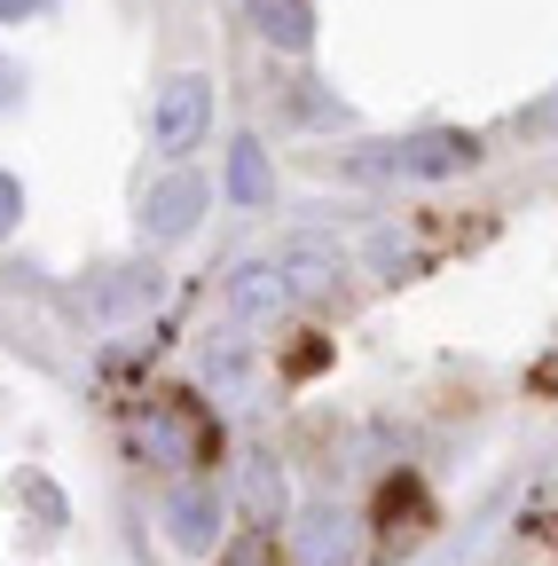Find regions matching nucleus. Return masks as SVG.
<instances>
[{
  "instance_id": "obj_7",
  "label": "nucleus",
  "mask_w": 558,
  "mask_h": 566,
  "mask_svg": "<svg viewBox=\"0 0 558 566\" xmlns=\"http://www.w3.org/2000/svg\"><path fill=\"white\" fill-rule=\"evenodd\" d=\"M229 300H236V315H275V307H292L284 260H244L236 283H229Z\"/></svg>"
},
{
  "instance_id": "obj_10",
  "label": "nucleus",
  "mask_w": 558,
  "mask_h": 566,
  "mask_svg": "<svg viewBox=\"0 0 558 566\" xmlns=\"http://www.w3.org/2000/svg\"><path fill=\"white\" fill-rule=\"evenodd\" d=\"M221 566H284V551H275V527H244L221 543Z\"/></svg>"
},
{
  "instance_id": "obj_11",
  "label": "nucleus",
  "mask_w": 558,
  "mask_h": 566,
  "mask_svg": "<svg viewBox=\"0 0 558 566\" xmlns=\"http://www.w3.org/2000/svg\"><path fill=\"white\" fill-rule=\"evenodd\" d=\"M17 221H24V181H17V174H0V237H9Z\"/></svg>"
},
{
  "instance_id": "obj_12",
  "label": "nucleus",
  "mask_w": 558,
  "mask_h": 566,
  "mask_svg": "<svg viewBox=\"0 0 558 566\" xmlns=\"http://www.w3.org/2000/svg\"><path fill=\"white\" fill-rule=\"evenodd\" d=\"M519 134H558V95L527 103V111H519Z\"/></svg>"
},
{
  "instance_id": "obj_3",
  "label": "nucleus",
  "mask_w": 558,
  "mask_h": 566,
  "mask_svg": "<svg viewBox=\"0 0 558 566\" xmlns=\"http://www.w3.org/2000/svg\"><path fill=\"white\" fill-rule=\"evenodd\" d=\"M370 166H386V174H409V181H449V174H472V166H480V134L433 126V134L386 142V158H370Z\"/></svg>"
},
{
  "instance_id": "obj_1",
  "label": "nucleus",
  "mask_w": 558,
  "mask_h": 566,
  "mask_svg": "<svg viewBox=\"0 0 558 566\" xmlns=\"http://www.w3.org/2000/svg\"><path fill=\"white\" fill-rule=\"evenodd\" d=\"M204 134H213V80H204V71H181V80H166L158 103H150V150L181 166L189 150H204Z\"/></svg>"
},
{
  "instance_id": "obj_9",
  "label": "nucleus",
  "mask_w": 558,
  "mask_h": 566,
  "mask_svg": "<svg viewBox=\"0 0 558 566\" xmlns=\"http://www.w3.org/2000/svg\"><path fill=\"white\" fill-rule=\"evenodd\" d=\"M229 197H236V205H267V150H260L252 134L229 150Z\"/></svg>"
},
{
  "instance_id": "obj_13",
  "label": "nucleus",
  "mask_w": 558,
  "mask_h": 566,
  "mask_svg": "<svg viewBox=\"0 0 558 566\" xmlns=\"http://www.w3.org/2000/svg\"><path fill=\"white\" fill-rule=\"evenodd\" d=\"M40 9H55V0H0V24H24V17H40Z\"/></svg>"
},
{
  "instance_id": "obj_5",
  "label": "nucleus",
  "mask_w": 558,
  "mask_h": 566,
  "mask_svg": "<svg viewBox=\"0 0 558 566\" xmlns=\"http://www.w3.org/2000/svg\"><path fill=\"white\" fill-rule=\"evenodd\" d=\"M252 32L284 55H307L315 48V9L307 0H252Z\"/></svg>"
},
{
  "instance_id": "obj_6",
  "label": "nucleus",
  "mask_w": 558,
  "mask_h": 566,
  "mask_svg": "<svg viewBox=\"0 0 558 566\" xmlns=\"http://www.w3.org/2000/svg\"><path fill=\"white\" fill-rule=\"evenodd\" d=\"M346 558H355V520L315 504L307 527H299V566H346Z\"/></svg>"
},
{
  "instance_id": "obj_4",
  "label": "nucleus",
  "mask_w": 558,
  "mask_h": 566,
  "mask_svg": "<svg viewBox=\"0 0 558 566\" xmlns=\"http://www.w3.org/2000/svg\"><path fill=\"white\" fill-rule=\"evenodd\" d=\"M213 205V189H204L189 166H173L166 181H150V197H143V229L158 237V244H173V237H189L197 229V212Z\"/></svg>"
},
{
  "instance_id": "obj_8",
  "label": "nucleus",
  "mask_w": 558,
  "mask_h": 566,
  "mask_svg": "<svg viewBox=\"0 0 558 566\" xmlns=\"http://www.w3.org/2000/svg\"><path fill=\"white\" fill-rule=\"evenodd\" d=\"M284 283H292V300H323L338 283V260L323 244H299V252H284Z\"/></svg>"
},
{
  "instance_id": "obj_2",
  "label": "nucleus",
  "mask_w": 558,
  "mask_h": 566,
  "mask_svg": "<svg viewBox=\"0 0 558 566\" xmlns=\"http://www.w3.org/2000/svg\"><path fill=\"white\" fill-rule=\"evenodd\" d=\"M158 520H166V535H173V551H213V543H229V495L213 488V480H173L166 495H158Z\"/></svg>"
}]
</instances>
